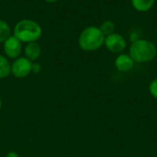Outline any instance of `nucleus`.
Listing matches in <instances>:
<instances>
[{"mask_svg":"<svg viewBox=\"0 0 157 157\" xmlns=\"http://www.w3.org/2000/svg\"><path fill=\"white\" fill-rule=\"evenodd\" d=\"M105 42V35L99 27L88 26L82 31L78 38L79 47L86 52L96 51L100 48Z\"/></svg>","mask_w":157,"mask_h":157,"instance_id":"f03ea898","label":"nucleus"},{"mask_svg":"<svg viewBox=\"0 0 157 157\" xmlns=\"http://www.w3.org/2000/svg\"><path fill=\"white\" fill-rule=\"evenodd\" d=\"M1 107H2V101H1V99H0V109H1Z\"/></svg>","mask_w":157,"mask_h":157,"instance_id":"f3484780","label":"nucleus"},{"mask_svg":"<svg viewBox=\"0 0 157 157\" xmlns=\"http://www.w3.org/2000/svg\"><path fill=\"white\" fill-rule=\"evenodd\" d=\"M104 44L107 47V49L110 51L111 53L120 55L125 50L127 43L123 36H121L119 33L114 32L105 37Z\"/></svg>","mask_w":157,"mask_h":157,"instance_id":"39448f33","label":"nucleus"},{"mask_svg":"<svg viewBox=\"0 0 157 157\" xmlns=\"http://www.w3.org/2000/svg\"><path fill=\"white\" fill-rule=\"evenodd\" d=\"M132 6L139 12H146L155 5V0H131Z\"/></svg>","mask_w":157,"mask_h":157,"instance_id":"1a4fd4ad","label":"nucleus"},{"mask_svg":"<svg viewBox=\"0 0 157 157\" xmlns=\"http://www.w3.org/2000/svg\"><path fill=\"white\" fill-rule=\"evenodd\" d=\"M115 66L118 70L121 72H127L133 68L134 61L130 55L120 54L115 59Z\"/></svg>","mask_w":157,"mask_h":157,"instance_id":"0eeeda50","label":"nucleus"},{"mask_svg":"<svg viewBox=\"0 0 157 157\" xmlns=\"http://www.w3.org/2000/svg\"><path fill=\"white\" fill-rule=\"evenodd\" d=\"M32 62L25 56H19L15 59L11 65V73L14 77L22 79L31 73Z\"/></svg>","mask_w":157,"mask_h":157,"instance_id":"20e7f679","label":"nucleus"},{"mask_svg":"<svg viewBox=\"0 0 157 157\" xmlns=\"http://www.w3.org/2000/svg\"><path fill=\"white\" fill-rule=\"evenodd\" d=\"M157 50L154 43L144 39L133 41L130 47V56L134 62L146 63L152 61L156 56Z\"/></svg>","mask_w":157,"mask_h":157,"instance_id":"7ed1b4c3","label":"nucleus"},{"mask_svg":"<svg viewBox=\"0 0 157 157\" xmlns=\"http://www.w3.org/2000/svg\"><path fill=\"white\" fill-rule=\"evenodd\" d=\"M100 31H102V33L106 36L110 35L112 33H114V30H115V24L114 22H112L111 20H106L104 21L100 27H99Z\"/></svg>","mask_w":157,"mask_h":157,"instance_id":"f8f14e48","label":"nucleus"},{"mask_svg":"<svg viewBox=\"0 0 157 157\" xmlns=\"http://www.w3.org/2000/svg\"><path fill=\"white\" fill-rule=\"evenodd\" d=\"M42 34L40 25L32 19H25L19 20L14 28V36L21 43L37 42Z\"/></svg>","mask_w":157,"mask_h":157,"instance_id":"f257e3e1","label":"nucleus"},{"mask_svg":"<svg viewBox=\"0 0 157 157\" xmlns=\"http://www.w3.org/2000/svg\"><path fill=\"white\" fill-rule=\"evenodd\" d=\"M149 91H150V93L157 99V78L155 79L154 81H152V82L150 83L149 85Z\"/></svg>","mask_w":157,"mask_h":157,"instance_id":"ddd939ff","label":"nucleus"},{"mask_svg":"<svg viewBox=\"0 0 157 157\" xmlns=\"http://www.w3.org/2000/svg\"><path fill=\"white\" fill-rule=\"evenodd\" d=\"M4 52L7 57L17 59L22 52V43L14 35H10L4 42Z\"/></svg>","mask_w":157,"mask_h":157,"instance_id":"423d86ee","label":"nucleus"},{"mask_svg":"<svg viewBox=\"0 0 157 157\" xmlns=\"http://www.w3.org/2000/svg\"><path fill=\"white\" fill-rule=\"evenodd\" d=\"M41 69V67L39 63L37 62H32V67H31V72L32 73H39Z\"/></svg>","mask_w":157,"mask_h":157,"instance_id":"4468645a","label":"nucleus"},{"mask_svg":"<svg viewBox=\"0 0 157 157\" xmlns=\"http://www.w3.org/2000/svg\"><path fill=\"white\" fill-rule=\"evenodd\" d=\"M6 157H19V155H18V154L16 153V152H9V153L6 155Z\"/></svg>","mask_w":157,"mask_h":157,"instance_id":"2eb2a0df","label":"nucleus"},{"mask_svg":"<svg viewBox=\"0 0 157 157\" xmlns=\"http://www.w3.org/2000/svg\"><path fill=\"white\" fill-rule=\"evenodd\" d=\"M46 2H48V3H54V2H56V1H58V0H45Z\"/></svg>","mask_w":157,"mask_h":157,"instance_id":"dca6fc26","label":"nucleus"},{"mask_svg":"<svg viewBox=\"0 0 157 157\" xmlns=\"http://www.w3.org/2000/svg\"><path fill=\"white\" fill-rule=\"evenodd\" d=\"M24 53H25L26 58H28L31 62H35L40 56L41 48L37 42L29 43H27V45L24 49Z\"/></svg>","mask_w":157,"mask_h":157,"instance_id":"6e6552de","label":"nucleus"},{"mask_svg":"<svg viewBox=\"0 0 157 157\" xmlns=\"http://www.w3.org/2000/svg\"><path fill=\"white\" fill-rule=\"evenodd\" d=\"M11 73V65L7 58L0 55V79L6 78Z\"/></svg>","mask_w":157,"mask_h":157,"instance_id":"9d476101","label":"nucleus"},{"mask_svg":"<svg viewBox=\"0 0 157 157\" xmlns=\"http://www.w3.org/2000/svg\"><path fill=\"white\" fill-rule=\"evenodd\" d=\"M11 33V30L7 22L0 19V43H4Z\"/></svg>","mask_w":157,"mask_h":157,"instance_id":"9b49d317","label":"nucleus"}]
</instances>
